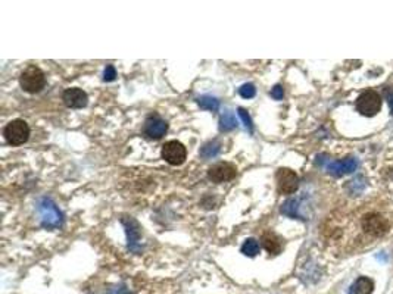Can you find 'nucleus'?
<instances>
[{"instance_id":"nucleus-23","label":"nucleus","mask_w":393,"mask_h":294,"mask_svg":"<svg viewBox=\"0 0 393 294\" xmlns=\"http://www.w3.org/2000/svg\"><path fill=\"white\" fill-rule=\"evenodd\" d=\"M283 96H284L283 86L277 84V86H274V87L271 89V97H273V99H276V100H282Z\"/></svg>"},{"instance_id":"nucleus-25","label":"nucleus","mask_w":393,"mask_h":294,"mask_svg":"<svg viewBox=\"0 0 393 294\" xmlns=\"http://www.w3.org/2000/svg\"><path fill=\"white\" fill-rule=\"evenodd\" d=\"M389 106H390V113L393 115V93L389 94Z\"/></svg>"},{"instance_id":"nucleus-19","label":"nucleus","mask_w":393,"mask_h":294,"mask_svg":"<svg viewBox=\"0 0 393 294\" xmlns=\"http://www.w3.org/2000/svg\"><path fill=\"white\" fill-rule=\"evenodd\" d=\"M298 202L295 199H290L287 200L286 203L282 206V213L290 216V218H299V213H298Z\"/></svg>"},{"instance_id":"nucleus-1","label":"nucleus","mask_w":393,"mask_h":294,"mask_svg":"<svg viewBox=\"0 0 393 294\" xmlns=\"http://www.w3.org/2000/svg\"><path fill=\"white\" fill-rule=\"evenodd\" d=\"M361 228L368 237L380 238L389 232L390 221L378 212H368L361 218Z\"/></svg>"},{"instance_id":"nucleus-6","label":"nucleus","mask_w":393,"mask_h":294,"mask_svg":"<svg viewBox=\"0 0 393 294\" xmlns=\"http://www.w3.org/2000/svg\"><path fill=\"white\" fill-rule=\"evenodd\" d=\"M276 181L280 194H293L299 188V177L290 168H280L276 172Z\"/></svg>"},{"instance_id":"nucleus-4","label":"nucleus","mask_w":393,"mask_h":294,"mask_svg":"<svg viewBox=\"0 0 393 294\" xmlns=\"http://www.w3.org/2000/svg\"><path fill=\"white\" fill-rule=\"evenodd\" d=\"M355 108L364 116H375L381 109V97L377 91H364L358 96L355 102Z\"/></svg>"},{"instance_id":"nucleus-22","label":"nucleus","mask_w":393,"mask_h":294,"mask_svg":"<svg viewBox=\"0 0 393 294\" xmlns=\"http://www.w3.org/2000/svg\"><path fill=\"white\" fill-rule=\"evenodd\" d=\"M116 78V71H115V67L113 65H108L105 68V72H103V80L105 81H113Z\"/></svg>"},{"instance_id":"nucleus-9","label":"nucleus","mask_w":393,"mask_h":294,"mask_svg":"<svg viewBox=\"0 0 393 294\" xmlns=\"http://www.w3.org/2000/svg\"><path fill=\"white\" fill-rule=\"evenodd\" d=\"M167 131H168V124L158 113H152V115H149L146 118L145 125H143L145 136H148L149 138L159 140V138H162L167 134Z\"/></svg>"},{"instance_id":"nucleus-21","label":"nucleus","mask_w":393,"mask_h":294,"mask_svg":"<svg viewBox=\"0 0 393 294\" xmlns=\"http://www.w3.org/2000/svg\"><path fill=\"white\" fill-rule=\"evenodd\" d=\"M237 112H239V116L241 118V121L244 122L246 128L249 130V133H253V122H252V118H250V115L247 113V111L243 109V108H239Z\"/></svg>"},{"instance_id":"nucleus-13","label":"nucleus","mask_w":393,"mask_h":294,"mask_svg":"<svg viewBox=\"0 0 393 294\" xmlns=\"http://www.w3.org/2000/svg\"><path fill=\"white\" fill-rule=\"evenodd\" d=\"M261 243L262 247L267 250L270 254H279L282 249H283V243L282 238L273 232V231H265L261 235Z\"/></svg>"},{"instance_id":"nucleus-20","label":"nucleus","mask_w":393,"mask_h":294,"mask_svg":"<svg viewBox=\"0 0 393 294\" xmlns=\"http://www.w3.org/2000/svg\"><path fill=\"white\" fill-rule=\"evenodd\" d=\"M239 93H240V96L243 99H252L256 94V89H255V86L252 83H247V84L241 86L240 89H239Z\"/></svg>"},{"instance_id":"nucleus-16","label":"nucleus","mask_w":393,"mask_h":294,"mask_svg":"<svg viewBox=\"0 0 393 294\" xmlns=\"http://www.w3.org/2000/svg\"><path fill=\"white\" fill-rule=\"evenodd\" d=\"M219 152H221V143L217 140H212V141H208L206 144H203V147L200 149V156L205 159L215 158Z\"/></svg>"},{"instance_id":"nucleus-2","label":"nucleus","mask_w":393,"mask_h":294,"mask_svg":"<svg viewBox=\"0 0 393 294\" xmlns=\"http://www.w3.org/2000/svg\"><path fill=\"white\" fill-rule=\"evenodd\" d=\"M20 84L22 90L27 93H39L44 89L46 86V77L44 72L39 67L31 65L25 68L20 75Z\"/></svg>"},{"instance_id":"nucleus-7","label":"nucleus","mask_w":393,"mask_h":294,"mask_svg":"<svg viewBox=\"0 0 393 294\" xmlns=\"http://www.w3.org/2000/svg\"><path fill=\"white\" fill-rule=\"evenodd\" d=\"M186 158H187V150L183 143H180L177 140H171L162 146V159L167 163H170L173 166H178V165L184 163Z\"/></svg>"},{"instance_id":"nucleus-15","label":"nucleus","mask_w":393,"mask_h":294,"mask_svg":"<svg viewBox=\"0 0 393 294\" xmlns=\"http://www.w3.org/2000/svg\"><path fill=\"white\" fill-rule=\"evenodd\" d=\"M237 119L236 115L231 111H225L219 118V130L221 131H231L234 128H237Z\"/></svg>"},{"instance_id":"nucleus-14","label":"nucleus","mask_w":393,"mask_h":294,"mask_svg":"<svg viewBox=\"0 0 393 294\" xmlns=\"http://www.w3.org/2000/svg\"><path fill=\"white\" fill-rule=\"evenodd\" d=\"M374 290V282L368 276H359L349 288V294H371Z\"/></svg>"},{"instance_id":"nucleus-3","label":"nucleus","mask_w":393,"mask_h":294,"mask_svg":"<svg viewBox=\"0 0 393 294\" xmlns=\"http://www.w3.org/2000/svg\"><path fill=\"white\" fill-rule=\"evenodd\" d=\"M5 140L12 146H21L30 138V127L24 119H14L3 130Z\"/></svg>"},{"instance_id":"nucleus-11","label":"nucleus","mask_w":393,"mask_h":294,"mask_svg":"<svg viewBox=\"0 0 393 294\" xmlns=\"http://www.w3.org/2000/svg\"><path fill=\"white\" fill-rule=\"evenodd\" d=\"M121 222H122V225L125 228V232H127L128 249L133 250V251H139V241H140V225H139V222L131 216L122 218Z\"/></svg>"},{"instance_id":"nucleus-5","label":"nucleus","mask_w":393,"mask_h":294,"mask_svg":"<svg viewBox=\"0 0 393 294\" xmlns=\"http://www.w3.org/2000/svg\"><path fill=\"white\" fill-rule=\"evenodd\" d=\"M40 221L44 228H58L62 225V213L50 199H42L39 203Z\"/></svg>"},{"instance_id":"nucleus-12","label":"nucleus","mask_w":393,"mask_h":294,"mask_svg":"<svg viewBox=\"0 0 393 294\" xmlns=\"http://www.w3.org/2000/svg\"><path fill=\"white\" fill-rule=\"evenodd\" d=\"M356 169V160L353 158L340 159L328 163L327 171L334 177H342L345 174H350Z\"/></svg>"},{"instance_id":"nucleus-10","label":"nucleus","mask_w":393,"mask_h":294,"mask_svg":"<svg viewBox=\"0 0 393 294\" xmlns=\"http://www.w3.org/2000/svg\"><path fill=\"white\" fill-rule=\"evenodd\" d=\"M62 100L65 103V106L71 109H81L86 108L88 103L87 93L78 87H72V89H66L62 93Z\"/></svg>"},{"instance_id":"nucleus-18","label":"nucleus","mask_w":393,"mask_h":294,"mask_svg":"<svg viewBox=\"0 0 393 294\" xmlns=\"http://www.w3.org/2000/svg\"><path fill=\"white\" fill-rule=\"evenodd\" d=\"M259 243L255 240V238H247L244 243H243V246H241V253L244 254V256H249V257H255L258 253H259Z\"/></svg>"},{"instance_id":"nucleus-24","label":"nucleus","mask_w":393,"mask_h":294,"mask_svg":"<svg viewBox=\"0 0 393 294\" xmlns=\"http://www.w3.org/2000/svg\"><path fill=\"white\" fill-rule=\"evenodd\" d=\"M109 294H131L125 287H116V288H112L109 291Z\"/></svg>"},{"instance_id":"nucleus-8","label":"nucleus","mask_w":393,"mask_h":294,"mask_svg":"<svg viewBox=\"0 0 393 294\" xmlns=\"http://www.w3.org/2000/svg\"><path fill=\"white\" fill-rule=\"evenodd\" d=\"M237 175V168L230 162H218L208 169V178L212 182L231 181Z\"/></svg>"},{"instance_id":"nucleus-17","label":"nucleus","mask_w":393,"mask_h":294,"mask_svg":"<svg viewBox=\"0 0 393 294\" xmlns=\"http://www.w3.org/2000/svg\"><path fill=\"white\" fill-rule=\"evenodd\" d=\"M197 105L205 109V111H211V112H217L219 109V100L214 96H200L197 99Z\"/></svg>"}]
</instances>
